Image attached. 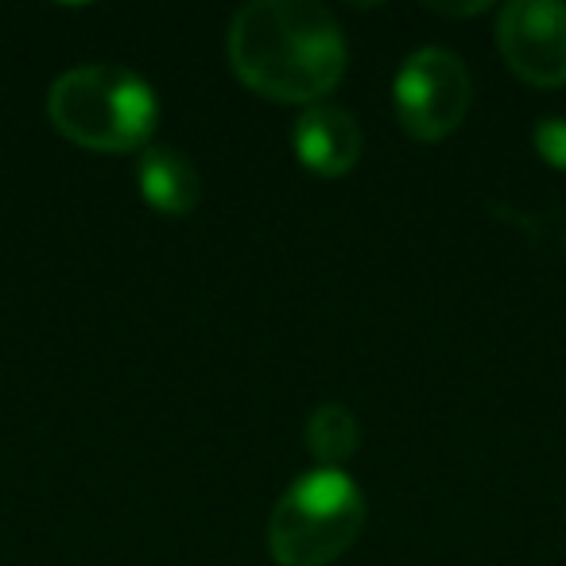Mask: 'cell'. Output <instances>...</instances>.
Instances as JSON below:
<instances>
[{
	"mask_svg": "<svg viewBox=\"0 0 566 566\" xmlns=\"http://www.w3.org/2000/svg\"><path fill=\"white\" fill-rule=\"evenodd\" d=\"M365 527V496L342 470H311L280 496L268 547L280 566H331Z\"/></svg>",
	"mask_w": 566,
	"mask_h": 566,
	"instance_id": "obj_3",
	"label": "cell"
},
{
	"mask_svg": "<svg viewBox=\"0 0 566 566\" xmlns=\"http://www.w3.org/2000/svg\"><path fill=\"white\" fill-rule=\"evenodd\" d=\"M357 442H361V427H357L354 411L342 403H323L307 419V447L326 470H338L342 462H349L357 454Z\"/></svg>",
	"mask_w": 566,
	"mask_h": 566,
	"instance_id": "obj_8",
	"label": "cell"
},
{
	"mask_svg": "<svg viewBox=\"0 0 566 566\" xmlns=\"http://www.w3.org/2000/svg\"><path fill=\"white\" fill-rule=\"evenodd\" d=\"M535 148H539V156L547 159L551 167L566 171V120H558V117L539 120V128H535Z\"/></svg>",
	"mask_w": 566,
	"mask_h": 566,
	"instance_id": "obj_9",
	"label": "cell"
},
{
	"mask_svg": "<svg viewBox=\"0 0 566 566\" xmlns=\"http://www.w3.org/2000/svg\"><path fill=\"white\" fill-rule=\"evenodd\" d=\"M51 125L71 144L86 151H120L148 148L159 120V102L140 74L125 66H74L51 86L48 97Z\"/></svg>",
	"mask_w": 566,
	"mask_h": 566,
	"instance_id": "obj_2",
	"label": "cell"
},
{
	"mask_svg": "<svg viewBox=\"0 0 566 566\" xmlns=\"http://www.w3.org/2000/svg\"><path fill=\"white\" fill-rule=\"evenodd\" d=\"M136 179H140V195L151 210L167 213V218H187L202 198V179L198 167L182 156L179 148L167 144H148L136 164Z\"/></svg>",
	"mask_w": 566,
	"mask_h": 566,
	"instance_id": "obj_7",
	"label": "cell"
},
{
	"mask_svg": "<svg viewBox=\"0 0 566 566\" xmlns=\"http://www.w3.org/2000/svg\"><path fill=\"white\" fill-rule=\"evenodd\" d=\"M295 156L318 179H342L357 167L365 148L361 125L354 113L334 109V105H315L295 120Z\"/></svg>",
	"mask_w": 566,
	"mask_h": 566,
	"instance_id": "obj_6",
	"label": "cell"
},
{
	"mask_svg": "<svg viewBox=\"0 0 566 566\" xmlns=\"http://www.w3.org/2000/svg\"><path fill=\"white\" fill-rule=\"evenodd\" d=\"M496 48L520 82L555 90L566 82V4L516 0L496 17Z\"/></svg>",
	"mask_w": 566,
	"mask_h": 566,
	"instance_id": "obj_5",
	"label": "cell"
},
{
	"mask_svg": "<svg viewBox=\"0 0 566 566\" xmlns=\"http://www.w3.org/2000/svg\"><path fill=\"white\" fill-rule=\"evenodd\" d=\"M473 102L470 71L447 48H423L396 74V117L403 133L423 144L458 133Z\"/></svg>",
	"mask_w": 566,
	"mask_h": 566,
	"instance_id": "obj_4",
	"label": "cell"
},
{
	"mask_svg": "<svg viewBox=\"0 0 566 566\" xmlns=\"http://www.w3.org/2000/svg\"><path fill=\"white\" fill-rule=\"evenodd\" d=\"M229 63L268 102H318L346 74V35L323 4L260 0L229 24Z\"/></svg>",
	"mask_w": 566,
	"mask_h": 566,
	"instance_id": "obj_1",
	"label": "cell"
}]
</instances>
